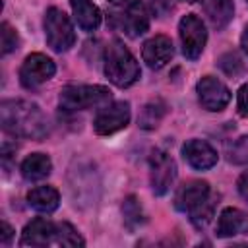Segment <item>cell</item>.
Instances as JSON below:
<instances>
[{
    "instance_id": "30bf717a",
    "label": "cell",
    "mask_w": 248,
    "mask_h": 248,
    "mask_svg": "<svg viewBox=\"0 0 248 248\" xmlns=\"http://www.w3.org/2000/svg\"><path fill=\"white\" fill-rule=\"evenodd\" d=\"M196 91H198V99H200L202 107L205 110H211V112L223 110L229 105V101H231L229 87L221 79H217L213 76H203L198 81Z\"/></svg>"
},
{
    "instance_id": "4316f807",
    "label": "cell",
    "mask_w": 248,
    "mask_h": 248,
    "mask_svg": "<svg viewBox=\"0 0 248 248\" xmlns=\"http://www.w3.org/2000/svg\"><path fill=\"white\" fill-rule=\"evenodd\" d=\"M174 0H151V10L157 17H165L169 12H172Z\"/></svg>"
},
{
    "instance_id": "8992f818",
    "label": "cell",
    "mask_w": 248,
    "mask_h": 248,
    "mask_svg": "<svg viewBox=\"0 0 248 248\" xmlns=\"http://www.w3.org/2000/svg\"><path fill=\"white\" fill-rule=\"evenodd\" d=\"M178 33H180V43H182V54L188 60L200 58V54L207 43V31H205L203 21L198 16L188 14L180 19Z\"/></svg>"
},
{
    "instance_id": "8fae6325",
    "label": "cell",
    "mask_w": 248,
    "mask_h": 248,
    "mask_svg": "<svg viewBox=\"0 0 248 248\" xmlns=\"http://www.w3.org/2000/svg\"><path fill=\"white\" fill-rule=\"evenodd\" d=\"M172 54H174L172 41H170L167 35H155V37H151L149 41H145L143 50H141L143 62H145L151 70L163 68V66L172 58Z\"/></svg>"
},
{
    "instance_id": "836d02e7",
    "label": "cell",
    "mask_w": 248,
    "mask_h": 248,
    "mask_svg": "<svg viewBox=\"0 0 248 248\" xmlns=\"http://www.w3.org/2000/svg\"><path fill=\"white\" fill-rule=\"evenodd\" d=\"M246 2H248V0H246Z\"/></svg>"
},
{
    "instance_id": "603a6c76",
    "label": "cell",
    "mask_w": 248,
    "mask_h": 248,
    "mask_svg": "<svg viewBox=\"0 0 248 248\" xmlns=\"http://www.w3.org/2000/svg\"><path fill=\"white\" fill-rule=\"evenodd\" d=\"M213 207H215V202L207 196L200 205H196L192 211H188V213H190V221H192L198 229L205 227V225L211 221V217H213Z\"/></svg>"
},
{
    "instance_id": "d6a6232c",
    "label": "cell",
    "mask_w": 248,
    "mask_h": 248,
    "mask_svg": "<svg viewBox=\"0 0 248 248\" xmlns=\"http://www.w3.org/2000/svg\"><path fill=\"white\" fill-rule=\"evenodd\" d=\"M186 2H196V0H186Z\"/></svg>"
},
{
    "instance_id": "7a4b0ae2",
    "label": "cell",
    "mask_w": 248,
    "mask_h": 248,
    "mask_svg": "<svg viewBox=\"0 0 248 248\" xmlns=\"http://www.w3.org/2000/svg\"><path fill=\"white\" fill-rule=\"evenodd\" d=\"M105 76L116 87H130L140 79V66L132 56V52L120 41H112L107 46Z\"/></svg>"
},
{
    "instance_id": "9a60e30c",
    "label": "cell",
    "mask_w": 248,
    "mask_h": 248,
    "mask_svg": "<svg viewBox=\"0 0 248 248\" xmlns=\"http://www.w3.org/2000/svg\"><path fill=\"white\" fill-rule=\"evenodd\" d=\"M248 234V215L236 207H225L217 219V236H236Z\"/></svg>"
},
{
    "instance_id": "5b68a950",
    "label": "cell",
    "mask_w": 248,
    "mask_h": 248,
    "mask_svg": "<svg viewBox=\"0 0 248 248\" xmlns=\"http://www.w3.org/2000/svg\"><path fill=\"white\" fill-rule=\"evenodd\" d=\"M108 21L112 27L124 31L128 37H140L149 29V17L141 2L126 8H112L108 12Z\"/></svg>"
},
{
    "instance_id": "6da1fadb",
    "label": "cell",
    "mask_w": 248,
    "mask_h": 248,
    "mask_svg": "<svg viewBox=\"0 0 248 248\" xmlns=\"http://www.w3.org/2000/svg\"><path fill=\"white\" fill-rule=\"evenodd\" d=\"M0 122L8 134L43 140L48 134V122L39 105L23 99L2 101L0 105Z\"/></svg>"
},
{
    "instance_id": "ac0fdd59",
    "label": "cell",
    "mask_w": 248,
    "mask_h": 248,
    "mask_svg": "<svg viewBox=\"0 0 248 248\" xmlns=\"http://www.w3.org/2000/svg\"><path fill=\"white\" fill-rule=\"evenodd\" d=\"M27 202L41 213H52L60 203V194L52 186H37L27 194Z\"/></svg>"
},
{
    "instance_id": "f1b7e54d",
    "label": "cell",
    "mask_w": 248,
    "mask_h": 248,
    "mask_svg": "<svg viewBox=\"0 0 248 248\" xmlns=\"http://www.w3.org/2000/svg\"><path fill=\"white\" fill-rule=\"evenodd\" d=\"M236 188H238V194L248 202V170H244L236 182Z\"/></svg>"
},
{
    "instance_id": "4dcf8cb0",
    "label": "cell",
    "mask_w": 248,
    "mask_h": 248,
    "mask_svg": "<svg viewBox=\"0 0 248 248\" xmlns=\"http://www.w3.org/2000/svg\"><path fill=\"white\" fill-rule=\"evenodd\" d=\"M108 2H110L112 8H126V6H132V4H136L140 0H108Z\"/></svg>"
},
{
    "instance_id": "484cf974",
    "label": "cell",
    "mask_w": 248,
    "mask_h": 248,
    "mask_svg": "<svg viewBox=\"0 0 248 248\" xmlns=\"http://www.w3.org/2000/svg\"><path fill=\"white\" fill-rule=\"evenodd\" d=\"M219 66H221V70L225 72V74H229V76H238L242 70H244V64H242V60L238 58V54H234V52H227V54H223L221 58H219Z\"/></svg>"
},
{
    "instance_id": "2e32d148",
    "label": "cell",
    "mask_w": 248,
    "mask_h": 248,
    "mask_svg": "<svg viewBox=\"0 0 248 248\" xmlns=\"http://www.w3.org/2000/svg\"><path fill=\"white\" fill-rule=\"evenodd\" d=\"M203 12L209 19V23L215 29H223L231 23L234 16V4L232 0H203Z\"/></svg>"
},
{
    "instance_id": "52a82bcc",
    "label": "cell",
    "mask_w": 248,
    "mask_h": 248,
    "mask_svg": "<svg viewBox=\"0 0 248 248\" xmlns=\"http://www.w3.org/2000/svg\"><path fill=\"white\" fill-rule=\"evenodd\" d=\"M174 178H176L174 159L163 149H153L149 155V180L153 192L157 196H165L170 190Z\"/></svg>"
},
{
    "instance_id": "7c38bea8",
    "label": "cell",
    "mask_w": 248,
    "mask_h": 248,
    "mask_svg": "<svg viewBox=\"0 0 248 248\" xmlns=\"http://www.w3.org/2000/svg\"><path fill=\"white\" fill-rule=\"evenodd\" d=\"M209 196V184L205 180H188L174 194V207L178 211H192Z\"/></svg>"
},
{
    "instance_id": "1f68e13d",
    "label": "cell",
    "mask_w": 248,
    "mask_h": 248,
    "mask_svg": "<svg viewBox=\"0 0 248 248\" xmlns=\"http://www.w3.org/2000/svg\"><path fill=\"white\" fill-rule=\"evenodd\" d=\"M240 45H242L244 52L248 54V25H246V27H244V31H242V37H240Z\"/></svg>"
},
{
    "instance_id": "ffe728a7",
    "label": "cell",
    "mask_w": 248,
    "mask_h": 248,
    "mask_svg": "<svg viewBox=\"0 0 248 248\" xmlns=\"http://www.w3.org/2000/svg\"><path fill=\"white\" fill-rule=\"evenodd\" d=\"M165 112H167V105H165L161 99L147 103V105L141 108L140 116H138L140 128H143V130H153V128H157L159 122L163 120Z\"/></svg>"
},
{
    "instance_id": "d4e9b609",
    "label": "cell",
    "mask_w": 248,
    "mask_h": 248,
    "mask_svg": "<svg viewBox=\"0 0 248 248\" xmlns=\"http://www.w3.org/2000/svg\"><path fill=\"white\" fill-rule=\"evenodd\" d=\"M229 161L236 165L248 163V136L234 140V143L229 147Z\"/></svg>"
},
{
    "instance_id": "3957f363",
    "label": "cell",
    "mask_w": 248,
    "mask_h": 248,
    "mask_svg": "<svg viewBox=\"0 0 248 248\" xmlns=\"http://www.w3.org/2000/svg\"><path fill=\"white\" fill-rule=\"evenodd\" d=\"M110 101L108 87L103 85H68L60 91V105L66 110H83Z\"/></svg>"
},
{
    "instance_id": "277c9868",
    "label": "cell",
    "mask_w": 248,
    "mask_h": 248,
    "mask_svg": "<svg viewBox=\"0 0 248 248\" xmlns=\"http://www.w3.org/2000/svg\"><path fill=\"white\" fill-rule=\"evenodd\" d=\"M45 35L52 50L64 52L76 43V33L70 17L60 8H48L45 14Z\"/></svg>"
},
{
    "instance_id": "7402d4cb",
    "label": "cell",
    "mask_w": 248,
    "mask_h": 248,
    "mask_svg": "<svg viewBox=\"0 0 248 248\" xmlns=\"http://www.w3.org/2000/svg\"><path fill=\"white\" fill-rule=\"evenodd\" d=\"M54 242L60 244V246H83L85 240L79 236V232L66 221L62 223H56V236H54Z\"/></svg>"
},
{
    "instance_id": "ba28073f",
    "label": "cell",
    "mask_w": 248,
    "mask_h": 248,
    "mask_svg": "<svg viewBox=\"0 0 248 248\" xmlns=\"http://www.w3.org/2000/svg\"><path fill=\"white\" fill-rule=\"evenodd\" d=\"M54 72H56V66L46 54L33 52L23 60V64L19 68V81L23 87L35 89V87L43 85L45 81H48L54 76Z\"/></svg>"
},
{
    "instance_id": "83f0119b",
    "label": "cell",
    "mask_w": 248,
    "mask_h": 248,
    "mask_svg": "<svg viewBox=\"0 0 248 248\" xmlns=\"http://www.w3.org/2000/svg\"><path fill=\"white\" fill-rule=\"evenodd\" d=\"M236 108L242 116H248V83H244L238 89V97H236Z\"/></svg>"
},
{
    "instance_id": "e0dca14e",
    "label": "cell",
    "mask_w": 248,
    "mask_h": 248,
    "mask_svg": "<svg viewBox=\"0 0 248 248\" xmlns=\"http://www.w3.org/2000/svg\"><path fill=\"white\" fill-rule=\"evenodd\" d=\"M74 17L83 31H95L101 23V12L91 0H70Z\"/></svg>"
},
{
    "instance_id": "9c48e42d",
    "label": "cell",
    "mask_w": 248,
    "mask_h": 248,
    "mask_svg": "<svg viewBox=\"0 0 248 248\" xmlns=\"http://www.w3.org/2000/svg\"><path fill=\"white\" fill-rule=\"evenodd\" d=\"M128 122H130V105L126 101H116L103 107L97 112L93 120V128L99 136H108L126 128Z\"/></svg>"
},
{
    "instance_id": "4fadbf2b",
    "label": "cell",
    "mask_w": 248,
    "mask_h": 248,
    "mask_svg": "<svg viewBox=\"0 0 248 248\" xmlns=\"http://www.w3.org/2000/svg\"><path fill=\"white\" fill-rule=\"evenodd\" d=\"M54 236H56V223L45 217H37L25 225L21 232V244L23 246H48L50 242H54Z\"/></svg>"
},
{
    "instance_id": "f546056e",
    "label": "cell",
    "mask_w": 248,
    "mask_h": 248,
    "mask_svg": "<svg viewBox=\"0 0 248 248\" xmlns=\"http://www.w3.org/2000/svg\"><path fill=\"white\" fill-rule=\"evenodd\" d=\"M12 236H14V229H12L6 221H2V232H0V242H2V246H8L10 240H12Z\"/></svg>"
},
{
    "instance_id": "44dd1931",
    "label": "cell",
    "mask_w": 248,
    "mask_h": 248,
    "mask_svg": "<svg viewBox=\"0 0 248 248\" xmlns=\"http://www.w3.org/2000/svg\"><path fill=\"white\" fill-rule=\"evenodd\" d=\"M122 215H124V223L130 231H134L140 223H143V213H141V205L138 202L136 196H128L122 203Z\"/></svg>"
},
{
    "instance_id": "d6986e66",
    "label": "cell",
    "mask_w": 248,
    "mask_h": 248,
    "mask_svg": "<svg viewBox=\"0 0 248 248\" xmlns=\"http://www.w3.org/2000/svg\"><path fill=\"white\" fill-rule=\"evenodd\" d=\"M52 163L45 153H31L21 163V174L25 180H43L50 174Z\"/></svg>"
},
{
    "instance_id": "cb8c5ba5",
    "label": "cell",
    "mask_w": 248,
    "mask_h": 248,
    "mask_svg": "<svg viewBox=\"0 0 248 248\" xmlns=\"http://www.w3.org/2000/svg\"><path fill=\"white\" fill-rule=\"evenodd\" d=\"M0 43H2V54H4V56L10 54L12 50H16L17 45H19L17 33H16V29H14L8 21H4V23L0 25Z\"/></svg>"
},
{
    "instance_id": "5bb4252c",
    "label": "cell",
    "mask_w": 248,
    "mask_h": 248,
    "mask_svg": "<svg viewBox=\"0 0 248 248\" xmlns=\"http://www.w3.org/2000/svg\"><path fill=\"white\" fill-rule=\"evenodd\" d=\"M182 155L190 163V167L198 170L211 169L217 163V151L203 140H188L182 147Z\"/></svg>"
}]
</instances>
